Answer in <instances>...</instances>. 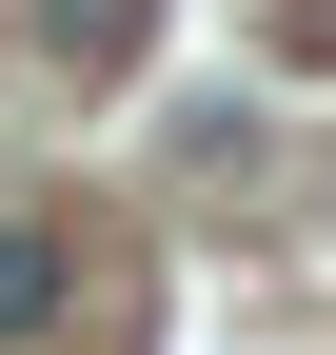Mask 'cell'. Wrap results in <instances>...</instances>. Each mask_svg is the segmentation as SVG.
I'll use <instances>...</instances> for the list:
<instances>
[{
	"label": "cell",
	"instance_id": "cell-1",
	"mask_svg": "<svg viewBox=\"0 0 336 355\" xmlns=\"http://www.w3.org/2000/svg\"><path fill=\"white\" fill-rule=\"evenodd\" d=\"M79 316V237L60 217H0V336H60Z\"/></svg>",
	"mask_w": 336,
	"mask_h": 355
},
{
	"label": "cell",
	"instance_id": "cell-2",
	"mask_svg": "<svg viewBox=\"0 0 336 355\" xmlns=\"http://www.w3.org/2000/svg\"><path fill=\"white\" fill-rule=\"evenodd\" d=\"M60 60H79V79H119V60H139V0H60Z\"/></svg>",
	"mask_w": 336,
	"mask_h": 355
}]
</instances>
